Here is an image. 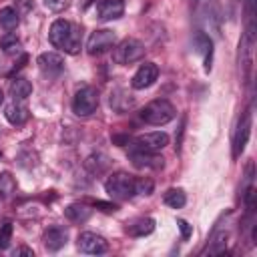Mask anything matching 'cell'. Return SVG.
Returning a JSON list of instances; mask_svg holds the SVG:
<instances>
[{
	"label": "cell",
	"instance_id": "7",
	"mask_svg": "<svg viewBox=\"0 0 257 257\" xmlns=\"http://www.w3.org/2000/svg\"><path fill=\"white\" fill-rule=\"evenodd\" d=\"M78 249L82 253H88V255H100L108 249V243L102 235H96L92 231H84L78 235V241H76Z\"/></svg>",
	"mask_w": 257,
	"mask_h": 257
},
{
	"label": "cell",
	"instance_id": "22",
	"mask_svg": "<svg viewBox=\"0 0 257 257\" xmlns=\"http://www.w3.org/2000/svg\"><path fill=\"white\" fill-rule=\"evenodd\" d=\"M195 42H197L199 50L205 54V70L209 72V70H211V54H213V42H211V38H209L207 34H203V32H199V34L195 36Z\"/></svg>",
	"mask_w": 257,
	"mask_h": 257
},
{
	"label": "cell",
	"instance_id": "4",
	"mask_svg": "<svg viewBox=\"0 0 257 257\" xmlns=\"http://www.w3.org/2000/svg\"><path fill=\"white\" fill-rule=\"evenodd\" d=\"M98 90L92 86H82L80 90H76L74 98H72V112L76 116H88L98 108Z\"/></svg>",
	"mask_w": 257,
	"mask_h": 257
},
{
	"label": "cell",
	"instance_id": "21",
	"mask_svg": "<svg viewBox=\"0 0 257 257\" xmlns=\"http://www.w3.org/2000/svg\"><path fill=\"white\" fill-rule=\"evenodd\" d=\"M18 22H20V16H18V12L12 8V6H4V8H0V26L4 28V30H14L16 26H18Z\"/></svg>",
	"mask_w": 257,
	"mask_h": 257
},
{
	"label": "cell",
	"instance_id": "20",
	"mask_svg": "<svg viewBox=\"0 0 257 257\" xmlns=\"http://www.w3.org/2000/svg\"><path fill=\"white\" fill-rule=\"evenodd\" d=\"M64 215H66L70 221H74V223H84V221L90 217V209H88L86 205L72 203V205H68V207L64 209Z\"/></svg>",
	"mask_w": 257,
	"mask_h": 257
},
{
	"label": "cell",
	"instance_id": "34",
	"mask_svg": "<svg viewBox=\"0 0 257 257\" xmlns=\"http://www.w3.org/2000/svg\"><path fill=\"white\" fill-rule=\"evenodd\" d=\"M14 255H28V257H34V251L28 249V247H20V249L14 251Z\"/></svg>",
	"mask_w": 257,
	"mask_h": 257
},
{
	"label": "cell",
	"instance_id": "3",
	"mask_svg": "<svg viewBox=\"0 0 257 257\" xmlns=\"http://www.w3.org/2000/svg\"><path fill=\"white\" fill-rule=\"evenodd\" d=\"M104 189H106L108 197H112V199H131L135 195V179L128 173L118 171L106 179Z\"/></svg>",
	"mask_w": 257,
	"mask_h": 257
},
{
	"label": "cell",
	"instance_id": "5",
	"mask_svg": "<svg viewBox=\"0 0 257 257\" xmlns=\"http://www.w3.org/2000/svg\"><path fill=\"white\" fill-rule=\"evenodd\" d=\"M114 42H116V36H114V32L112 30H106V28H100V30H94L92 34H90V38H88V42H86V50H88V54H102V52H106L108 48H112L114 46Z\"/></svg>",
	"mask_w": 257,
	"mask_h": 257
},
{
	"label": "cell",
	"instance_id": "12",
	"mask_svg": "<svg viewBox=\"0 0 257 257\" xmlns=\"http://www.w3.org/2000/svg\"><path fill=\"white\" fill-rule=\"evenodd\" d=\"M70 26H72V22L62 20V18H58V20L52 22L50 32H48V38H50V44H52L54 48H64V42H66V38H68Z\"/></svg>",
	"mask_w": 257,
	"mask_h": 257
},
{
	"label": "cell",
	"instance_id": "1",
	"mask_svg": "<svg viewBox=\"0 0 257 257\" xmlns=\"http://www.w3.org/2000/svg\"><path fill=\"white\" fill-rule=\"evenodd\" d=\"M141 118L149 124H155V126H161V124H167L169 120L175 118V106L167 100V98H157V100H151L143 112H141Z\"/></svg>",
	"mask_w": 257,
	"mask_h": 257
},
{
	"label": "cell",
	"instance_id": "13",
	"mask_svg": "<svg viewBox=\"0 0 257 257\" xmlns=\"http://www.w3.org/2000/svg\"><path fill=\"white\" fill-rule=\"evenodd\" d=\"M36 62H38L40 70L46 74H58L64 68V58L58 52H42Z\"/></svg>",
	"mask_w": 257,
	"mask_h": 257
},
{
	"label": "cell",
	"instance_id": "32",
	"mask_svg": "<svg viewBox=\"0 0 257 257\" xmlns=\"http://www.w3.org/2000/svg\"><path fill=\"white\" fill-rule=\"evenodd\" d=\"M94 207H100L102 211H106V213H114L116 211V205H112V203H102V201H94Z\"/></svg>",
	"mask_w": 257,
	"mask_h": 257
},
{
	"label": "cell",
	"instance_id": "30",
	"mask_svg": "<svg viewBox=\"0 0 257 257\" xmlns=\"http://www.w3.org/2000/svg\"><path fill=\"white\" fill-rule=\"evenodd\" d=\"M32 0H14V10L18 12V16H24L32 10Z\"/></svg>",
	"mask_w": 257,
	"mask_h": 257
},
{
	"label": "cell",
	"instance_id": "29",
	"mask_svg": "<svg viewBox=\"0 0 257 257\" xmlns=\"http://www.w3.org/2000/svg\"><path fill=\"white\" fill-rule=\"evenodd\" d=\"M44 6L52 12H64L70 6V0H44Z\"/></svg>",
	"mask_w": 257,
	"mask_h": 257
},
{
	"label": "cell",
	"instance_id": "19",
	"mask_svg": "<svg viewBox=\"0 0 257 257\" xmlns=\"http://www.w3.org/2000/svg\"><path fill=\"white\" fill-rule=\"evenodd\" d=\"M133 104H135L133 96L126 94L124 90H114V92L110 94V106H112L116 112H124V110L131 108Z\"/></svg>",
	"mask_w": 257,
	"mask_h": 257
},
{
	"label": "cell",
	"instance_id": "36",
	"mask_svg": "<svg viewBox=\"0 0 257 257\" xmlns=\"http://www.w3.org/2000/svg\"><path fill=\"white\" fill-rule=\"evenodd\" d=\"M2 100H4V92L0 90V104H2Z\"/></svg>",
	"mask_w": 257,
	"mask_h": 257
},
{
	"label": "cell",
	"instance_id": "24",
	"mask_svg": "<svg viewBox=\"0 0 257 257\" xmlns=\"http://www.w3.org/2000/svg\"><path fill=\"white\" fill-rule=\"evenodd\" d=\"M163 201H165V205H169V207H173V209H181V207L187 203V195H185L183 189H169V191L165 193Z\"/></svg>",
	"mask_w": 257,
	"mask_h": 257
},
{
	"label": "cell",
	"instance_id": "28",
	"mask_svg": "<svg viewBox=\"0 0 257 257\" xmlns=\"http://www.w3.org/2000/svg\"><path fill=\"white\" fill-rule=\"evenodd\" d=\"M225 247H227V233H219L213 237V247L209 249V253H221L225 251Z\"/></svg>",
	"mask_w": 257,
	"mask_h": 257
},
{
	"label": "cell",
	"instance_id": "14",
	"mask_svg": "<svg viewBox=\"0 0 257 257\" xmlns=\"http://www.w3.org/2000/svg\"><path fill=\"white\" fill-rule=\"evenodd\" d=\"M124 12V0H102L98 4V18L100 20H116Z\"/></svg>",
	"mask_w": 257,
	"mask_h": 257
},
{
	"label": "cell",
	"instance_id": "31",
	"mask_svg": "<svg viewBox=\"0 0 257 257\" xmlns=\"http://www.w3.org/2000/svg\"><path fill=\"white\" fill-rule=\"evenodd\" d=\"M177 225H179V229H181V237H183V239H189V237L193 235V227H191L185 219H177Z\"/></svg>",
	"mask_w": 257,
	"mask_h": 257
},
{
	"label": "cell",
	"instance_id": "37",
	"mask_svg": "<svg viewBox=\"0 0 257 257\" xmlns=\"http://www.w3.org/2000/svg\"><path fill=\"white\" fill-rule=\"evenodd\" d=\"M0 155H2V153H0Z\"/></svg>",
	"mask_w": 257,
	"mask_h": 257
},
{
	"label": "cell",
	"instance_id": "9",
	"mask_svg": "<svg viewBox=\"0 0 257 257\" xmlns=\"http://www.w3.org/2000/svg\"><path fill=\"white\" fill-rule=\"evenodd\" d=\"M157 76H159V66H157L155 62H145V64H141L139 70L135 72V76H133V80H131V86H133L135 90H143V88L151 86V84L157 80Z\"/></svg>",
	"mask_w": 257,
	"mask_h": 257
},
{
	"label": "cell",
	"instance_id": "15",
	"mask_svg": "<svg viewBox=\"0 0 257 257\" xmlns=\"http://www.w3.org/2000/svg\"><path fill=\"white\" fill-rule=\"evenodd\" d=\"M4 116H6V120H8L10 124L20 126V124H24V122L28 120V116H30V114H28V108H26L24 104L12 102V104H8V106H6Z\"/></svg>",
	"mask_w": 257,
	"mask_h": 257
},
{
	"label": "cell",
	"instance_id": "33",
	"mask_svg": "<svg viewBox=\"0 0 257 257\" xmlns=\"http://www.w3.org/2000/svg\"><path fill=\"white\" fill-rule=\"evenodd\" d=\"M112 141H114L118 147H124V145L131 141V139H128V137H120V135H114V137H112Z\"/></svg>",
	"mask_w": 257,
	"mask_h": 257
},
{
	"label": "cell",
	"instance_id": "10",
	"mask_svg": "<svg viewBox=\"0 0 257 257\" xmlns=\"http://www.w3.org/2000/svg\"><path fill=\"white\" fill-rule=\"evenodd\" d=\"M42 241H44V247H46L48 251H58V249H62V247L66 245V241H68V229L62 227V225H52V227H48V229L44 231Z\"/></svg>",
	"mask_w": 257,
	"mask_h": 257
},
{
	"label": "cell",
	"instance_id": "16",
	"mask_svg": "<svg viewBox=\"0 0 257 257\" xmlns=\"http://www.w3.org/2000/svg\"><path fill=\"white\" fill-rule=\"evenodd\" d=\"M80 40H82V28H80L78 24H72L62 50L68 52V54H78V50H80Z\"/></svg>",
	"mask_w": 257,
	"mask_h": 257
},
{
	"label": "cell",
	"instance_id": "2",
	"mask_svg": "<svg viewBox=\"0 0 257 257\" xmlns=\"http://www.w3.org/2000/svg\"><path fill=\"white\" fill-rule=\"evenodd\" d=\"M112 60L116 64H133L143 58L145 54V44L137 38H124L116 46H112Z\"/></svg>",
	"mask_w": 257,
	"mask_h": 257
},
{
	"label": "cell",
	"instance_id": "26",
	"mask_svg": "<svg viewBox=\"0 0 257 257\" xmlns=\"http://www.w3.org/2000/svg\"><path fill=\"white\" fill-rule=\"evenodd\" d=\"M153 189H155V185L151 179H147V177L135 179V195H151Z\"/></svg>",
	"mask_w": 257,
	"mask_h": 257
},
{
	"label": "cell",
	"instance_id": "6",
	"mask_svg": "<svg viewBox=\"0 0 257 257\" xmlns=\"http://www.w3.org/2000/svg\"><path fill=\"white\" fill-rule=\"evenodd\" d=\"M131 163L137 169H145V171H159L165 167L163 157H159L157 153H151V151H143V149L131 151Z\"/></svg>",
	"mask_w": 257,
	"mask_h": 257
},
{
	"label": "cell",
	"instance_id": "8",
	"mask_svg": "<svg viewBox=\"0 0 257 257\" xmlns=\"http://www.w3.org/2000/svg\"><path fill=\"white\" fill-rule=\"evenodd\" d=\"M169 145V135L163 131H155V133H145L141 137L135 139V149H143V151H163Z\"/></svg>",
	"mask_w": 257,
	"mask_h": 257
},
{
	"label": "cell",
	"instance_id": "27",
	"mask_svg": "<svg viewBox=\"0 0 257 257\" xmlns=\"http://www.w3.org/2000/svg\"><path fill=\"white\" fill-rule=\"evenodd\" d=\"M12 231H14L12 223H4L0 227V249H8L10 239H12Z\"/></svg>",
	"mask_w": 257,
	"mask_h": 257
},
{
	"label": "cell",
	"instance_id": "18",
	"mask_svg": "<svg viewBox=\"0 0 257 257\" xmlns=\"http://www.w3.org/2000/svg\"><path fill=\"white\" fill-rule=\"evenodd\" d=\"M30 92H32L30 80H26V78H22V76H16V78L12 80V84H10V94H12L16 100H22V98L30 96Z\"/></svg>",
	"mask_w": 257,
	"mask_h": 257
},
{
	"label": "cell",
	"instance_id": "11",
	"mask_svg": "<svg viewBox=\"0 0 257 257\" xmlns=\"http://www.w3.org/2000/svg\"><path fill=\"white\" fill-rule=\"evenodd\" d=\"M249 133H251V114L245 112L243 118L239 120V126L235 131V139H233V157H239L247 145V139H249Z\"/></svg>",
	"mask_w": 257,
	"mask_h": 257
},
{
	"label": "cell",
	"instance_id": "35",
	"mask_svg": "<svg viewBox=\"0 0 257 257\" xmlns=\"http://www.w3.org/2000/svg\"><path fill=\"white\" fill-rule=\"evenodd\" d=\"M90 2H92V0H82V8H86V6L90 4Z\"/></svg>",
	"mask_w": 257,
	"mask_h": 257
},
{
	"label": "cell",
	"instance_id": "23",
	"mask_svg": "<svg viewBox=\"0 0 257 257\" xmlns=\"http://www.w3.org/2000/svg\"><path fill=\"white\" fill-rule=\"evenodd\" d=\"M153 229H155V221H153L151 217H147V219H139V221H135L126 231H128L133 237H145V235L153 233Z\"/></svg>",
	"mask_w": 257,
	"mask_h": 257
},
{
	"label": "cell",
	"instance_id": "17",
	"mask_svg": "<svg viewBox=\"0 0 257 257\" xmlns=\"http://www.w3.org/2000/svg\"><path fill=\"white\" fill-rule=\"evenodd\" d=\"M0 48H2V52L8 54V56H14V54H20V52H22V44H20L18 36L12 34V32H6V34L0 38Z\"/></svg>",
	"mask_w": 257,
	"mask_h": 257
},
{
	"label": "cell",
	"instance_id": "25",
	"mask_svg": "<svg viewBox=\"0 0 257 257\" xmlns=\"http://www.w3.org/2000/svg\"><path fill=\"white\" fill-rule=\"evenodd\" d=\"M16 191V181L10 173H2L0 175V199H6L10 197L12 193Z\"/></svg>",
	"mask_w": 257,
	"mask_h": 257
}]
</instances>
